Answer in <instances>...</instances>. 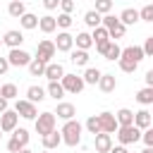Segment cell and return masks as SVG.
Wrapping results in <instances>:
<instances>
[{"label":"cell","instance_id":"cell-1","mask_svg":"<svg viewBox=\"0 0 153 153\" xmlns=\"http://www.w3.org/2000/svg\"><path fill=\"white\" fill-rule=\"evenodd\" d=\"M81 131H84V124L81 122H76V120H67L65 124H62V129H60V134H62V143L65 146H79L81 143Z\"/></svg>","mask_w":153,"mask_h":153},{"label":"cell","instance_id":"cell-2","mask_svg":"<svg viewBox=\"0 0 153 153\" xmlns=\"http://www.w3.org/2000/svg\"><path fill=\"white\" fill-rule=\"evenodd\" d=\"M60 84H62L65 93H74V96H76V93H81V91H84V86H86V84H84V79H81L79 74H67V72H65V76L60 79Z\"/></svg>","mask_w":153,"mask_h":153},{"label":"cell","instance_id":"cell-3","mask_svg":"<svg viewBox=\"0 0 153 153\" xmlns=\"http://www.w3.org/2000/svg\"><path fill=\"white\" fill-rule=\"evenodd\" d=\"M55 112H41L36 120H33V124H36V131L41 134V136H45V134H50L53 129H55Z\"/></svg>","mask_w":153,"mask_h":153},{"label":"cell","instance_id":"cell-4","mask_svg":"<svg viewBox=\"0 0 153 153\" xmlns=\"http://www.w3.org/2000/svg\"><path fill=\"white\" fill-rule=\"evenodd\" d=\"M117 141L122 143V146H129V143H136V141H141V129L139 127H120L117 131Z\"/></svg>","mask_w":153,"mask_h":153},{"label":"cell","instance_id":"cell-5","mask_svg":"<svg viewBox=\"0 0 153 153\" xmlns=\"http://www.w3.org/2000/svg\"><path fill=\"white\" fill-rule=\"evenodd\" d=\"M14 112L19 115V117H24V120H36L38 117V108H36V103H31V100H26V98H17V103H14Z\"/></svg>","mask_w":153,"mask_h":153},{"label":"cell","instance_id":"cell-6","mask_svg":"<svg viewBox=\"0 0 153 153\" xmlns=\"http://www.w3.org/2000/svg\"><path fill=\"white\" fill-rule=\"evenodd\" d=\"M31 60H33V57H31L24 48H12V50L7 53V62H10V67H29Z\"/></svg>","mask_w":153,"mask_h":153},{"label":"cell","instance_id":"cell-7","mask_svg":"<svg viewBox=\"0 0 153 153\" xmlns=\"http://www.w3.org/2000/svg\"><path fill=\"white\" fill-rule=\"evenodd\" d=\"M55 53H57V48H55V43H53V41H48V38H43V41L36 45V57H38V60H43V62H53Z\"/></svg>","mask_w":153,"mask_h":153},{"label":"cell","instance_id":"cell-8","mask_svg":"<svg viewBox=\"0 0 153 153\" xmlns=\"http://www.w3.org/2000/svg\"><path fill=\"white\" fill-rule=\"evenodd\" d=\"M17 124H19V115L14 110H5L0 115V129H2V134H12L17 129Z\"/></svg>","mask_w":153,"mask_h":153},{"label":"cell","instance_id":"cell-9","mask_svg":"<svg viewBox=\"0 0 153 153\" xmlns=\"http://www.w3.org/2000/svg\"><path fill=\"white\" fill-rule=\"evenodd\" d=\"M98 122H100V131L103 134H115L117 129H120V124H117V120H115V112H100L98 115Z\"/></svg>","mask_w":153,"mask_h":153},{"label":"cell","instance_id":"cell-10","mask_svg":"<svg viewBox=\"0 0 153 153\" xmlns=\"http://www.w3.org/2000/svg\"><path fill=\"white\" fill-rule=\"evenodd\" d=\"M53 43H55V48L60 53H72L74 50V36L69 31H60L57 33V41H53Z\"/></svg>","mask_w":153,"mask_h":153},{"label":"cell","instance_id":"cell-11","mask_svg":"<svg viewBox=\"0 0 153 153\" xmlns=\"http://www.w3.org/2000/svg\"><path fill=\"white\" fill-rule=\"evenodd\" d=\"M2 43H5L10 50H12V48H22V43H24V33H22L19 29H10V31H5Z\"/></svg>","mask_w":153,"mask_h":153},{"label":"cell","instance_id":"cell-12","mask_svg":"<svg viewBox=\"0 0 153 153\" xmlns=\"http://www.w3.org/2000/svg\"><path fill=\"white\" fill-rule=\"evenodd\" d=\"M122 60H129V62H141L146 55H143V48L141 45H127V48H122V55H120Z\"/></svg>","mask_w":153,"mask_h":153},{"label":"cell","instance_id":"cell-13","mask_svg":"<svg viewBox=\"0 0 153 153\" xmlns=\"http://www.w3.org/2000/svg\"><path fill=\"white\" fill-rule=\"evenodd\" d=\"M93 143H96V153H110L112 148V134H96L93 136Z\"/></svg>","mask_w":153,"mask_h":153},{"label":"cell","instance_id":"cell-14","mask_svg":"<svg viewBox=\"0 0 153 153\" xmlns=\"http://www.w3.org/2000/svg\"><path fill=\"white\" fill-rule=\"evenodd\" d=\"M48 81H60L62 76H65V67L60 65V62H48L45 65V74H43Z\"/></svg>","mask_w":153,"mask_h":153},{"label":"cell","instance_id":"cell-15","mask_svg":"<svg viewBox=\"0 0 153 153\" xmlns=\"http://www.w3.org/2000/svg\"><path fill=\"white\" fill-rule=\"evenodd\" d=\"M98 88H100L103 93H112V91L117 88V79H115V74L103 72V74H100V79H98Z\"/></svg>","mask_w":153,"mask_h":153},{"label":"cell","instance_id":"cell-16","mask_svg":"<svg viewBox=\"0 0 153 153\" xmlns=\"http://www.w3.org/2000/svg\"><path fill=\"white\" fill-rule=\"evenodd\" d=\"M55 115L60 117V120H74V115H76V108L72 105V103H65V100H60L57 103V108H55Z\"/></svg>","mask_w":153,"mask_h":153},{"label":"cell","instance_id":"cell-17","mask_svg":"<svg viewBox=\"0 0 153 153\" xmlns=\"http://www.w3.org/2000/svg\"><path fill=\"white\" fill-rule=\"evenodd\" d=\"M153 124V115L148 112V110H139V112H134V127H139L141 131L143 129H148Z\"/></svg>","mask_w":153,"mask_h":153},{"label":"cell","instance_id":"cell-18","mask_svg":"<svg viewBox=\"0 0 153 153\" xmlns=\"http://www.w3.org/2000/svg\"><path fill=\"white\" fill-rule=\"evenodd\" d=\"M41 141H43V148H45V151H53V148H57V146L62 143V134H60L57 129H53L50 134L41 136Z\"/></svg>","mask_w":153,"mask_h":153},{"label":"cell","instance_id":"cell-19","mask_svg":"<svg viewBox=\"0 0 153 153\" xmlns=\"http://www.w3.org/2000/svg\"><path fill=\"white\" fill-rule=\"evenodd\" d=\"M120 22H122L124 26H134L136 22H141V19H139V10H134V7H124V10L120 12Z\"/></svg>","mask_w":153,"mask_h":153},{"label":"cell","instance_id":"cell-20","mask_svg":"<svg viewBox=\"0 0 153 153\" xmlns=\"http://www.w3.org/2000/svg\"><path fill=\"white\" fill-rule=\"evenodd\" d=\"M115 120H117L120 127H131V124H134V110H129V108H120V110L115 112Z\"/></svg>","mask_w":153,"mask_h":153},{"label":"cell","instance_id":"cell-21","mask_svg":"<svg viewBox=\"0 0 153 153\" xmlns=\"http://www.w3.org/2000/svg\"><path fill=\"white\" fill-rule=\"evenodd\" d=\"M69 60L76 65V67H88V50H79V48H74L72 53H69Z\"/></svg>","mask_w":153,"mask_h":153},{"label":"cell","instance_id":"cell-22","mask_svg":"<svg viewBox=\"0 0 153 153\" xmlns=\"http://www.w3.org/2000/svg\"><path fill=\"white\" fill-rule=\"evenodd\" d=\"M48 96H45V88L43 86H29L26 88V100H31V103H41V100H45Z\"/></svg>","mask_w":153,"mask_h":153},{"label":"cell","instance_id":"cell-23","mask_svg":"<svg viewBox=\"0 0 153 153\" xmlns=\"http://www.w3.org/2000/svg\"><path fill=\"white\" fill-rule=\"evenodd\" d=\"M38 29H41L43 33H53V31L57 29V22H55V17H53V14L38 17Z\"/></svg>","mask_w":153,"mask_h":153},{"label":"cell","instance_id":"cell-24","mask_svg":"<svg viewBox=\"0 0 153 153\" xmlns=\"http://www.w3.org/2000/svg\"><path fill=\"white\" fill-rule=\"evenodd\" d=\"M91 38H93V45H103V43H110V33L105 26H96L91 31Z\"/></svg>","mask_w":153,"mask_h":153},{"label":"cell","instance_id":"cell-25","mask_svg":"<svg viewBox=\"0 0 153 153\" xmlns=\"http://www.w3.org/2000/svg\"><path fill=\"white\" fill-rule=\"evenodd\" d=\"M19 26H22L24 31L38 29V17H36V14H31V12H26V14H22V17H19Z\"/></svg>","mask_w":153,"mask_h":153},{"label":"cell","instance_id":"cell-26","mask_svg":"<svg viewBox=\"0 0 153 153\" xmlns=\"http://www.w3.org/2000/svg\"><path fill=\"white\" fill-rule=\"evenodd\" d=\"M74 45H76L79 50H88V48L93 45V38H91V33H88V31H81V33H76V36H74Z\"/></svg>","mask_w":153,"mask_h":153},{"label":"cell","instance_id":"cell-27","mask_svg":"<svg viewBox=\"0 0 153 153\" xmlns=\"http://www.w3.org/2000/svg\"><path fill=\"white\" fill-rule=\"evenodd\" d=\"M100 69L98 67H86L84 69V74H81V79H84V84H91V86H96L98 84V79H100Z\"/></svg>","mask_w":153,"mask_h":153},{"label":"cell","instance_id":"cell-28","mask_svg":"<svg viewBox=\"0 0 153 153\" xmlns=\"http://www.w3.org/2000/svg\"><path fill=\"white\" fill-rule=\"evenodd\" d=\"M7 14L14 17V19H19L22 14H26V5H24V2H17V0H10V5H7Z\"/></svg>","mask_w":153,"mask_h":153},{"label":"cell","instance_id":"cell-29","mask_svg":"<svg viewBox=\"0 0 153 153\" xmlns=\"http://www.w3.org/2000/svg\"><path fill=\"white\" fill-rule=\"evenodd\" d=\"M100 22H103V14H98L96 10H88V12L84 14V24H86L88 29H96V26H100Z\"/></svg>","mask_w":153,"mask_h":153},{"label":"cell","instance_id":"cell-30","mask_svg":"<svg viewBox=\"0 0 153 153\" xmlns=\"http://www.w3.org/2000/svg\"><path fill=\"white\" fill-rule=\"evenodd\" d=\"M45 65H48V62L33 57V60L29 62V74H31V76H43V74H45Z\"/></svg>","mask_w":153,"mask_h":153},{"label":"cell","instance_id":"cell-31","mask_svg":"<svg viewBox=\"0 0 153 153\" xmlns=\"http://www.w3.org/2000/svg\"><path fill=\"white\" fill-rule=\"evenodd\" d=\"M45 93H48L53 100H62L65 88H62V84H60V81H50V84H48V88H45Z\"/></svg>","mask_w":153,"mask_h":153},{"label":"cell","instance_id":"cell-32","mask_svg":"<svg viewBox=\"0 0 153 153\" xmlns=\"http://www.w3.org/2000/svg\"><path fill=\"white\" fill-rule=\"evenodd\" d=\"M0 96L5 98V100H14L17 96H19V91H17V84H0Z\"/></svg>","mask_w":153,"mask_h":153},{"label":"cell","instance_id":"cell-33","mask_svg":"<svg viewBox=\"0 0 153 153\" xmlns=\"http://www.w3.org/2000/svg\"><path fill=\"white\" fill-rule=\"evenodd\" d=\"M136 100L141 105H153V86H143L141 91H136Z\"/></svg>","mask_w":153,"mask_h":153},{"label":"cell","instance_id":"cell-34","mask_svg":"<svg viewBox=\"0 0 153 153\" xmlns=\"http://www.w3.org/2000/svg\"><path fill=\"white\" fill-rule=\"evenodd\" d=\"M120 55H122V48L115 43V41H110V45H108V50H105V60H110V62H115V60H120Z\"/></svg>","mask_w":153,"mask_h":153},{"label":"cell","instance_id":"cell-35","mask_svg":"<svg viewBox=\"0 0 153 153\" xmlns=\"http://www.w3.org/2000/svg\"><path fill=\"white\" fill-rule=\"evenodd\" d=\"M84 129H86L88 134H93V136H96V134H100V122H98V115H91V117L84 122Z\"/></svg>","mask_w":153,"mask_h":153},{"label":"cell","instance_id":"cell-36","mask_svg":"<svg viewBox=\"0 0 153 153\" xmlns=\"http://www.w3.org/2000/svg\"><path fill=\"white\" fill-rule=\"evenodd\" d=\"M55 22H57V29H62V31H67L69 26H72V14H65V12H60L57 17H55Z\"/></svg>","mask_w":153,"mask_h":153},{"label":"cell","instance_id":"cell-37","mask_svg":"<svg viewBox=\"0 0 153 153\" xmlns=\"http://www.w3.org/2000/svg\"><path fill=\"white\" fill-rule=\"evenodd\" d=\"M139 19L153 24V2H148V5H143V7L139 10Z\"/></svg>","mask_w":153,"mask_h":153},{"label":"cell","instance_id":"cell-38","mask_svg":"<svg viewBox=\"0 0 153 153\" xmlns=\"http://www.w3.org/2000/svg\"><path fill=\"white\" fill-rule=\"evenodd\" d=\"M12 136H14V139H17L19 143H22V148H24V146H29V131H26L24 127L14 129V131H12Z\"/></svg>","mask_w":153,"mask_h":153},{"label":"cell","instance_id":"cell-39","mask_svg":"<svg viewBox=\"0 0 153 153\" xmlns=\"http://www.w3.org/2000/svg\"><path fill=\"white\" fill-rule=\"evenodd\" d=\"M120 24V17H115V14H103V22H100V26H105L108 31L110 29H115Z\"/></svg>","mask_w":153,"mask_h":153},{"label":"cell","instance_id":"cell-40","mask_svg":"<svg viewBox=\"0 0 153 153\" xmlns=\"http://www.w3.org/2000/svg\"><path fill=\"white\" fill-rule=\"evenodd\" d=\"M112 10V0H96V12L98 14H110Z\"/></svg>","mask_w":153,"mask_h":153},{"label":"cell","instance_id":"cell-41","mask_svg":"<svg viewBox=\"0 0 153 153\" xmlns=\"http://www.w3.org/2000/svg\"><path fill=\"white\" fill-rule=\"evenodd\" d=\"M108 33H110V41H117V38H122V36H124V33H127V26H124V24H122V22H120V24H117V26H115V29H110V31H108Z\"/></svg>","mask_w":153,"mask_h":153},{"label":"cell","instance_id":"cell-42","mask_svg":"<svg viewBox=\"0 0 153 153\" xmlns=\"http://www.w3.org/2000/svg\"><path fill=\"white\" fill-rule=\"evenodd\" d=\"M117 62H120V69H122V72H127V74H134V72H136V67H139L136 62H129V60H122V57H120Z\"/></svg>","mask_w":153,"mask_h":153},{"label":"cell","instance_id":"cell-43","mask_svg":"<svg viewBox=\"0 0 153 153\" xmlns=\"http://www.w3.org/2000/svg\"><path fill=\"white\" fill-rule=\"evenodd\" d=\"M141 141H143L148 148H153V124H151L148 129H143V131H141Z\"/></svg>","mask_w":153,"mask_h":153},{"label":"cell","instance_id":"cell-44","mask_svg":"<svg viewBox=\"0 0 153 153\" xmlns=\"http://www.w3.org/2000/svg\"><path fill=\"white\" fill-rule=\"evenodd\" d=\"M60 10L65 14H72L74 12V0H60Z\"/></svg>","mask_w":153,"mask_h":153},{"label":"cell","instance_id":"cell-45","mask_svg":"<svg viewBox=\"0 0 153 153\" xmlns=\"http://www.w3.org/2000/svg\"><path fill=\"white\" fill-rule=\"evenodd\" d=\"M141 48H143V55H146V57H153V36H148Z\"/></svg>","mask_w":153,"mask_h":153},{"label":"cell","instance_id":"cell-46","mask_svg":"<svg viewBox=\"0 0 153 153\" xmlns=\"http://www.w3.org/2000/svg\"><path fill=\"white\" fill-rule=\"evenodd\" d=\"M7 151H10V153H19V151H22V143H19V141L12 136V139L7 141Z\"/></svg>","mask_w":153,"mask_h":153},{"label":"cell","instance_id":"cell-47","mask_svg":"<svg viewBox=\"0 0 153 153\" xmlns=\"http://www.w3.org/2000/svg\"><path fill=\"white\" fill-rule=\"evenodd\" d=\"M43 7L53 12V10H57V7H60V0H43Z\"/></svg>","mask_w":153,"mask_h":153},{"label":"cell","instance_id":"cell-48","mask_svg":"<svg viewBox=\"0 0 153 153\" xmlns=\"http://www.w3.org/2000/svg\"><path fill=\"white\" fill-rule=\"evenodd\" d=\"M7 69H10V62H7V57H0V76H2Z\"/></svg>","mask_w":153,"mask_h":153},{"label":"cell","instance_id":"cell-49","mask_svg":"<svg viewBox=\"0 0 153 153\" xmlns=\"http://www.w3.org/2000/svg\"><path fill=\"white\" fill-rule=\"evenodd\" d=\"M110 153H129V151H127V146H122V143H120V146H112V148H110Z\"/></svg>","mask_w":153,"mask_h":153},{"label":"cell","instance_id":"cell-50","mask_svg":"<svg viewBox=\"0 0 153 153\" xmlns=\"http://www.w3.org/2000/svg\"><path fill=\"white\" fill-rule=\"evenodd\" d=\"M5 110H10V100H5V98L0 96V115H2Z\"/></svg>","mask_w":153,"mask_h":153},{"label":"cell","instance_id":"cell-51","mask_svg":"<svg viewBox=\"0 0 153 153\" xmlns=\"http://www.w3.org/2000/svg\"><path fill=\"white\" fill-rule=\"evenodd\" d=\"M143 79H146V86H153V69H148Z\"/></svg>","mask_w":153,"mask_h":153},{"label":"cell","instance_id":"cell-52","mask_svg":"<svg viewBox=\"0 0 153 153\" xmlns=\"http://www.w3.org/2000/svg\"><path fill=\"white\" fill-rule=\"evenodd\" d=\"M19 153H33V151H31V148H29V146H24V148H22V151H19Z\"/></svg>","mask_w":153,"mask_h":153},{"label":"cell","instance_id":"cell-53","mask_svg":"<svg viewBox=\"0 0 153 153\" xmlns=\"http://www.w3.org/2000/svg\"><path fill=\"white\" fill-rule=\"evenodd\" d=\"M141 153H153V148H148V146H146V148H143Z\"/></svg>","mask_w":153,"mask_h":153},{"label":"cell","instance_id":"cell-54","mask_svg":"<svg viewBox=\"0 0 153 153\" xmlns=\"http://www.w3.org/2000/svg\"><path fill=\"white\" fill-rule=\"evenodd\" d=\"M41 153H50V151H45V148H43V151H41Z\"/></svg>","mask_w":153,"mask_h":153},{"label":"cell","instance_id":"cell-55","mask_svg":"<svg viewBox=\"0 0 153 153\" xmlns=\"http://www.w3.org/2000/svg\"><path fill=\"white\" fill-rule=\"evenodd\" d=\"M0 139H2V129H0Z\"/></svg>","mask_w":153,"mask_h":153},{"label":"cell","instance_id":"cell-56","mask_svg":"<svg viewBox=\"0 0 153 153\" xmlns=\"http://www.w3.org/2000/svg\"><path fill=\"white\" fill-rule=\"evenodd\" d=\"M17 2H24V0H17Z\"/></svg>","mask_w":153,"mask_h":153},{"label":"cell","instance_id":"cell-57","mask_svg":"<svg viewBox=\"0 0 153 153\" xmlns=\"http://www.w3.org/2000/svg\"><path fill=\"white\" fill-rule=\"evenodd\" d=\"M0 45H2V38H0Z\"/></svg>","mask_w":153,"mask_h":153},{"label":"cell","instance_id":"cell-58","mask_svg":"<svg viewBox=\"0 0 153 153\" xmlns=\"http://www.w3.org/2000/svg\"><path fill=\"white\" fill-rule=\"evenodd\" d=\"M151 115H153V112H151Z\"/></svg>","mask_w":153,"mask_h":153}]
</instances>
